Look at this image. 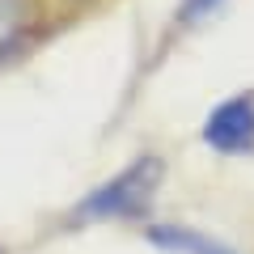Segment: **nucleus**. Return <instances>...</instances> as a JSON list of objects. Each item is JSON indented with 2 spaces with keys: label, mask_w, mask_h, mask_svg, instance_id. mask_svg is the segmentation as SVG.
Instances as JSON below:
<instances>
[{
  "label": "nucleus",
  "mask_w": 254,
  "mask_h": 254,
  "mask_svg": "<svg viewBox=\"0 0 254 254\" xmlns=\"http://www.w3.org/2000/svg\"><path fill=\"white\" fill-rule=\"evenodd\" d=\"M161 174H165L161 157H136L110 182L89 190L76 212L85 220H140L148 212V203H153L157 187H161Z\"/></svg>",
  "instance_id": "1"
},
{
  "label": "nucleus",
  "mask_w": 254,
  "mask_h": 254,
  "mask_svg": "<svg viewBox=\"0 0 254 254\" xmlns=\"http://www.w3.org/2000/svg\"><path fill=\"white\" fill-rule=\"evenodd\" d=\"M203 144L216 148V153H250L254 148V93H237L203 119Z\"/></svg>",
  "instance_id": "2"
},
{
  "label": "nucleus",
  "mask_w": 254,
  "mask_h": 254,
  "mask_svg": "<svg viewBox=\"0 0 254 254\" xmlns=\"http://www.w3.org/2000/svg\"><path fill=\"white\" fill-rule=\"evenodd\" d=\"M148 242H153L157 250H170V254H237V250H229L225 242L203 237V233H195V229H187V225H153L148 229Z\"/></svg>",
  "instance_id": "3"
},
{
  "label": "nucleus",
  "mask_w": 254,
  "mask_h": 254,
  "mask_svg": "<svg viewBox=\"0 0 254 254\" xmlns=\"http://www.w3.org/2000/svg\"><path fill=\"white\" fill-rule=\"evenodd\" d=\"M30 34V4L26 0H0V64L21 47Z\"/></svg>",
  "instance_id": "4"
},
{
  "label": "nucleus",
  "mask_w": 254,
  "mask_h": 254,
  "mask_svg": "<svg viewBox=\"0 0 254 254\" xmlns=\"http://www.w3.org/2000/svg\"><path fill=\"white\" fill-rule=\"evenodd\" d=\"M216 4H220V0H182V4H178V21H182V26H195V21H203Z\"/></svg>",
  "instance_id": "5"
}]
</instances>
